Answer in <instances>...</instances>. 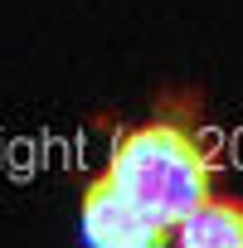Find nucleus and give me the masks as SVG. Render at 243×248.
<instances>
[{"label":"nucleus","instance_id":"obj_1","mask_svg":"<svg viewBox=\"0 0 243 248\" xmlns=\"http://www.w3.org/2000/svg\"><path fill=\"white\" fill-rule=\"evenodd\" d=\"M102 175L127 190L156 224H166L175 243V224L214 195L219 156L199 127V112H190L185 102H161L156 117L117 137Z\"/></svg>","mask_w":243,"mask_h":248},{"label":"nucleus","instance_id":"obj_2","mask_svg":"<svg viewBox=\"0 0 243 248\" xmlns=\"http://www.w3.org/2000/svg\"><path fill=\"white\" fill-rule=\"evenodd\" d=\"M78 224H83V238L92 248H161V243H170V229L156 224L127 190H117L107 175H97L88 185Z\"/></svg>","mask_w":243,"mask_h":248},{"label":"nucleus","instance_id":"obj_3","mask_svg":"<svg viewBox=\"0 0 243 248\" xmlns=\"http://www.w3.org/2000/svg\"><path fill=\"white\" fill-rule=\"evenodd\" d=\"M180 248H243V200L238 195H209L175 224Z\"/></svg>","mask_w":243,"mask_h":248}]
</instances>
